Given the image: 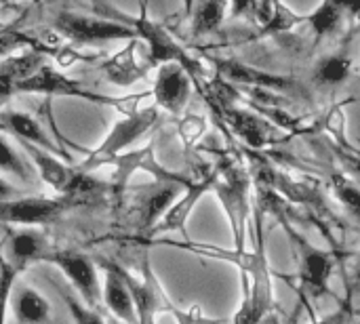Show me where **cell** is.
<instances>
[{
	"instance_id": "6da1fadb",
	"label": "cell",
	"mask_w": 360,
	"mask_h": 324,
	"mask_svg": "<svg viewBox=\"0 0 360 324\" xmlns=\"http://www.w3.org/2000/svg\"><path fill=\"white\" fill-rule=\"evenodd\" d=\"M17 93H27V95H42V97H74V99H84L97 105H114L120 108L124 114L139 110L137 105H141V101L148 95H129V97H110V95H101L95 93L91 89H86L82 82L70 78L65 72H59L57 67L42 63L32 76H27L25 80H21L17 84Z\"/></svg>"
},
{
	"instance_id": "7a4b0ae2",
	"label": "cell",
	"mask_w": 360,
	"mask_h": 324,
	"mask_svg": "<svg viewBox=\"0 0 360 324\" xmlns=\"http://www.w3.org/2000/svg\"><path fill=\"white\" fill-rule=\"evenodd\" d=\"M156 122H158V105L156 103L124 114L120 120L114 122V127L108 131L103 141L86 154V158L78 164V169L89 171V173L101 169L116 154L131 150V145L135 141H139Z\"/></svg>"
},
{
	"instance_id": "3957f363",
	"label": "cell",
	"mask_w": 360,
	"mask_h": 324,
	"mask_svg": "<svg viewBox=\"0 0 360 324\" xmlns=\"http://www.w3.org/2000/svg\"><path fill=\"white\" fill-rule=\"evenodd\" d=\"M213 192L217 194V198L224 205V211L230 219V228H232L236 249H245V232H247V221L251 215L249 177H247L245 169L232 160L221 162L215 169Z\"/></svg>"
},
{
	"instance_id": "277c9868",
	"label": "cell",
	"mask_w": 360,
	"mask_h": 324,
	"mask_svg": "<svg viewBox=\"0 0 360 324\" xmlns=\"http://www.w3.org/2000/svg\"><path fill=\"white\" fill-rule=\"evenodd\" d=\"M116 19L129 23L135 30V34L141 38V42L148 48V61L152 63V67H158L160 63H167V61H177V63H181L190 72V76L194 78V82L198 78H202V74H205L202 63L196 57H192L160 23L152 21L146 15V11H141L139 17L118 15Z\"/></svg>"
},
{
	"instance_id": "5b68a950",
	"label": "cell",
	"mask_w": 360,
	"mask_h": 324,
	"mask_svg": "<svg viewBox=\"0 0 360 324\" xmlns=\"http://www.w3.org/2000/svg\"><path fill=\"white\" fill-rule=\"evenodd\" d=\"M55 30L59 32V36L80 46H93L112 40H131L137 36L129 23L116 17L103 19V17L82 15L72 11H63L55 17Z\"/></svg>"
},
{
	"instance_id": "8992f818",
	"label": "cell",
	"mask_w": 360,
	"mask_h": 324,
	"mask_svg": "<svg viewBox=\"0 0 360 324\" xmlns=\"http://www.w3.org/2000/svg\"><path fill=\"white\" fill-rule=\"evenodd\" d=\"M211 63H213L219 78H224V80H228V82H232L236 86L270 91V93H276V95H293V97H300V99L306 97L304 84L293 76L259 70L255 65H249V63H243V61H236V59H224V57H215V59H211Z\"/></svg>"
},
{
	"instance_id": "52a82bcc",
	"label": "cell",
	"mask_w": 360,
	"mask_h": 324,
	"mask_svg": "<svg viewBox=\"0 0 360 324\" xmlns=\"http://www.w3.org/2000/svg\"><path fill=\"white\" fill-rule=\"evenodd\" d=\"M283 219V228L291 240V247L297 255V278L300 285L304 289V293L312 299H321L323 295H329V278L333 274V259L327 251L310 245L304 236H300L285 217Z\"/></svg>"
},
{
	"instance_id": "ba28073f",
	"label": "cell",
	"mask_w": 360,
	"mask_h": 324,
	"mask_svg": "<svg viewBox=\"0 0 360 324\" xmlns=\"http://www.w3.org/2000/svg\"><path fill=\"white\" fill-rule=\"evenodd\" d=\"M46 264L55 266L76 289V293L82 297V302L91 308H97L101 302V287H99V272L97 264L84 255L74 251H49L44 255Z\"/></svg>"
},
{
	"instance_id": "9c48e42d",
	"label": "cell",
	"mask_w": 360,
	"mask_h": 324,
	"mask_svg": "<svg viewBox=\"0 0 360 324\" xmlns=\"http://www.w3.org/2000/svg\"><path fill=\"white\" fill-rule=\"evenodd\" d=\"M103 167H112L114 169V175H112V188L122 192L131 177L137 173V171H146L150 173L156 181H184V183H190L192 179L186 177V175H179V173H173L169 169H165L158 158H156V152H154V143H148L139 150H124L120 154H116L114 158H110Z\"/></svg>"
},
{
	"instance_id": "30bf717a",
	"label": "cell",
	"mask_w": 360,
	"mask_h": 324,
	"mask_svg": "<svg viewBox=\"0 0 360 324\" xmlns=\"http://www.w3.org/2000/svg\"><path fill=\"white\" fill-rule=\"evenodd\" d=\"M70 205L68 196H17L0 200V223L4 226H44L55 221Z\"/></svg>"
},
{
	"instance_id": "8fae6325",
	"label": "cell",
	"mask_w": 360,
	"mask_h": 324,
	"mask_svg": "<svg viewBox=\"0 0 360 324\" xmlns=\"http://www.w3.org/2000/svg\"><path fill=\"white\" fill-rule=\"evenodd\" d=\"M213 181H215V171H207L198 179H192V183L181 190V194L171 202V207L165 211V215L158 219V223L148 232V236L158 238V236H165L171 232L186 234V226H188L192 211L205 198L207 192H213Z\"/></svg>"
},
{
	"instance_id": "7c38bea8",
	"label": "cell",
	"mask_w": 360,
	"mask_h": 324,
	"mask_svg": "<svg viewBox=\"0 0 360 324\" xmlns=\"http://www.w3.org/2000/svg\"><path fill=\"white\" fill-rule=\"evenodd\" d=\"M192 82L194 78L181 63L177 61L160 63L156 72L154 89H152V99L158 108L167 110L169 114L179 116L190 101Z\"/></svg>"
},
{
	"instance_id": "4fadbf2b",
	"label": "cell",
	"mask_w": 360,
	"mask_h": 324,
	"mask_svg": "<svg viewBox=\"0 0 360 324\" xmlns=\"http://www.w3.org/2000/svg\"><path fill=\"white\" fill-rule=\"evenodd\" d=\"M19 145L23 148L25 156L30 158V162L34 164L36 169V175L51 188L55 190L57 194L61 196H68L74 188V183L78 181V175H80V169H74L70 164H65L57 154V152H51L38 143H32V141H25V139H17Z\"/></svg>"
},
{
	"instance_id": "5bb4252c",
	"label": "cell",
	"mask_w": 360,
	"mask_h": 324,
	"mask_svg": "<svg viewBox=\"0 0 360 324\" xmlns=\"http://www.w3.org/2000/svg\"><path fill=\"white\" fill-rule=\"evenodd\" d=\"M141 44H143L141 38L135 36L118 53L110 55L101 63V72L108 78V82H112L114 86H133L135 82L148 76V70L152 67V63L148 61V57L143 59L139 55Z\"/></svg>"
},
{
	"instance_id": "9a60e30c",
	"label": "cell",
	"mask_w": 360,
	"mask_h": 324,
	"mask_svg": "<svg viewBox=\"0 0 360 324\" xmlns=\"http://www.w3.org/2000/svg\"><path fill=\"white\" fill-rule=\"evenodd\" d=\"M99 268L103 270V287H101V302L110 310V314L124 323H139L133 295L127 287V280L120 274V266L99 259Z\"/></svg>"
},
{
	"instance_id": "2e32d148",
	"label": "cell",
	"mask_w": 360,
	"mask_h": 324,
	"mask_svg": "<svg viewBox=\"0 0 360 324\" xmlns=\"http://www.w3.org/2000/svg\"><path fill=\"white\" fill-rule=\"evenodd\" d=\"M2 253L23 272L32 264H38L44 259V255L51 251L44 234L38 230V226H23L21 230H13L6 234V240L0 245Z\"/></svg>"
},
{
	"instance_id": "e0dca14e",
	"label": "cell",
	"mask_w": 360,
	"mask_h": 324,
	"mask_svg": "<svg viewBox=\"0 0 360 324\" xmlns=\"http://www.w3.org/2000/svg\"><path fill=\"white\" fill-rule=\"evenodd\" d=\"M190 183H184V181H156L154 179V186L146 188L148 192L139 200V226H141V230L150 232L158 223V219L165 215V211L171 207V202Z\"/></svg>"
},
{
	"instance_id": "ac0fdd59",
	"label": "cell",
	"mask_w": 360,
	"mask_h": 324,
	"mask_svg": "<svg viewBox=\"0 0 360 324\" xmlns=\"http://www.w3.org/2000/svg\"><path fill=\"white\" fill-rule=\"evenodd\" d=\"M0 131L15 135L17 139H25L32 143H38L51 152L61 154V150L53 143V139L49 137V133L42 129V124L25 112H15V110H4L0 112Z\"/></svg>"
},
{
	"instance_id": "d6986e66",
	"label": "cell",
	"mask_w": 360,
	"mask_h": 324,
	"mask_svg": "<svg viewBox=\"0 0 360 324\" xmlns=\"http://www.w3.org/2000/svg\"><path fill=\"white\" fill-rule=\"evenodd\" d=\"M255 19L262 25L259 32L264 36H274V34H285L293 30L295 25L304 23L306 15L295 13L283 0H259Z\"/></svg>"
},
{
	"instance_id": "ffe728a7",
	"label": "cell",
	"mask_w": 360,
	"mask_h": 324,
	"mask_svg": "<svg viewBox=\"0 0 360 324\" xmlns=\"http://www.w3.org/2000/svg\"><path fill=\"white\" fill-rule=\"evenodd\" d=\"M13 297V314L17 323L40 324L51 320V304L34 287H21Z\"/></svg>"
},
{
	"instance_id": "44dd1931",
	"label": "cell",
	"mask_w": 360,
	"mask_h": 324,
	"mask_svg": "<svg viewBox=\"0 0 360 324\" xmlns=\"http://www.w3.org/2000/svg\"><path fill=\"white\" fill-rule=\"evenodd\" d=\"M344 19H346V15L335 0H321L306 15L304 23L310 27V32L316 38H325V36H333L340 30V25L344 23Z\"/></svg>"
},
{
	"instance_id": "7402d4cb",
	"label": "cell",
	"mask_w": 360,
	"mask_h": 324,
	"mask_svg": "<svg viewBox=\"0 0 360 324\" xmlns=\"http://www.w3.org/2000/svg\"><path fill=\"white\" fill-rule=\"evenodd\" d=\"M352 76V59L348 55H327L323 57L312 72V80L319 86H340Z\"/></svg>"
},
{
	"instance_id": "603a6c76",
	"label": "cell",
	"mask_w": 360,
	"mask_h": 324,
	"mask_svg": "<svg viewBox=\"0 0 360 324\" xmlns=\"http://www.w3.org/2000/svg\"><path fill=\"white\" fill-rule=\"evenodd\" d=\"M228 6V0H196L192 15V32L196 36H205L219 30L226 19Z\"/></svg>"
},
{
	"instance_id": "cb8c5ba5",
	"label": "cell",
	"mask_w": 360,
	"mask_h": 324,
	"mask_svg": "<svg viewBox=\"0 0 360 324\" xmlns=\"http://www.w3.org/2000/svg\"><path fill=\"white\" fill-rule=\"evenodd\" d=\"M30 158L25 156V152L21 154L8 139L4 133H0V173L6 177H13L21 183H30L34 173L30 167Z\"/></svg>"
},
{
	"instance_id": "d4e9b609",
	"label": "cell",
	"mask_w": 360,
	"mask_h": 324,
	"mask_svg": "<svg viewBox=\"0 0 360 324\" xmlns=\"http://www.w3.org/2000/svg\"><path fill=\"white\" fill-rule=\"evenodd\" d=\"M19 274H21V270L0 249V323H4V318H6V306L13 297L15 283H17Z\"/></svg>"
},
{
	"instance_id": "484cf974",
	"label": "cell",
	"mask_w": 360,
	"mask_h": 324,
	"mask_svg": "<svg viewBox=\"0 0 360 324\" xmlns=\"http://www.w3.org/2000/svg\"><path fill=\"white\" fill-rule=\"evenodd\" d=\"M331 188L335 198L356 217L360 219V188L354 183V179H346L344 175H333L331 177Z\"/></svg>"
},
{
	"instance_id": "4316f807",
	"label": "cell",
	"mask_w": 360,
	"mask_h": 324,
	"mask_svg": "<svg viewBox=\"0 0 360 324\" xmlns=\"http://www.w3.org/2000/svg\"><path fill=\"white\" fill-rule=\"evenodd\" d=\"M27 44L38 46L40 40L38 38H30L27 34H21L17 30H4V27L0 30V59L13 55L15 51H19L21 46H27Z\"/></svg>"
},
{
	"instance_id": "83f0119b",
	"label": "cell",
	"mask_w": 360,
	"mask_h": 324,
	"mask_svg": "<svg viewBox=\"0 0 360 324\" xmlns=\"http://www.w3.org/2000/svg\"><path fill=\"white\" fill-rule=\"evenodd\" d=\"M207 133V120L196 114H188L179 122V137L186 145H194L198 139H202Z\"/></svg>"
},
{
	"instance_id": "f1b7e54d",
	"label": "cell",
	"mask_w": 360,
	"mask_h": 324,
	"mask_svg": "<svg viewBox=\"0 0 360 324\" xmlns=\"http://www.w3.org/2000/svg\"><path fill=\"white\" fill-rule=\"evenodd\" d=\"M333 152H335L338 160L342 162L344 171H346V173H350V177H352L354 181H359L360 183V156L359 154H356L354 150H344V148H340V145H335V148H333Z\"/></svg>"
},
{
	"instance_id": "f546056e",
	"label": "cell",
	"mask_w": 360,
	"mask_h": 324,
	"mask_svg": "<svg viewBox=\"0 0 360 324\" xmlns=\"http://www.w3.org/2000/svg\"><path fill=\"white\" fill-rule=\"evenodd\" d=\"M65 302H68V306H70V310H72V314H74V318H76L78 323H99V320H101V316L95 314L93 310L84 312V310L80 308V304L74 302L72 297H65Z\"/></svg>"
},
{
	"instance_id": "4dcf8cb0",
	"label": "cell",
	"mask_w": 360,
	"mask_h": 324,
	"mask_svg": "<svg viewBox=\"0 0 360 324\" xmlns=\"http://www.w3.org/2000/svg\"><path fill=\"white\" fill-rule=\"evenodd\" d=\"M232 15L238 17V15H253L257 13V6H259V0H232Z\"/></svg>"
},
{
	"instance_id": "1f68e13d",
	"label": "cell",
	"mask_w": 360,
	"mask_h": 324,
	"mask_svg": "<svg viewBox=\"0 0 360 324\" xmlns=\"http://www.w3.org/2000/svg\"><path fill=\"white\" fill-rule=\"evenodd\" d=\"M15 93H17V82L8 74L0 72V99H6Z\"/></svg>"
},
{
	"instance_id": "d6a6232c",
	"label": "cell",
	"mask_w": 360,
	"mask_h": 324,
	"mask_svg": "<svg viewBox=\"0 0 360 324\" xmlns=\"http://www.w3.org/2000/svg\"><path fill=\"white\" fill-rule=\"evenodd\" d=\"M17 196H21L17 192V188L8 179H4L2 173H0V200H8V198H17Z\"/></svg>"
},
{
	"instance_id": "836d02e7",
	"label": "cell",
	"mask_w": 360,
	"mask_h": 324,
	"mask_svg": "<svg viewBox=\"0 0 360 324\" xmlns=\"http://www.w3.org/2000/svg\"><path fill=\"white\" fill-rule=\"evenodd\" d=\"M346 17H360V0H335Z\"/></svg>"
},
{
	"instance_id": "e575fe53",
	"label": "cell",
	"mask_w": 360,
	"mask_h": 324,
	"mask_svg": "<svg viewBox=\"0 0 360 324\" xmlns=\"http://www.w3.org/2000/svg\"><path fill=\"white\" fill-rule=\"evenodd\" d=\"M352 278H354V283H356V285H360V253H359L356 264H354V270H352Z\"/></svg>"
},
{
	"instance_id": "d590c367",
	"label": "cell",
	"mask_w": 360,
	"mask_h": 324,
	"mask_svg": "<svg viewBox=\"0 0 360 324\" xmlns=\"http://www.w3.org/2000/svg\"><path fill=\"white\" fill-rule=\"evenodd\" d=\"M0 30H2V21H0Z\"/></svg>"
}]
</instances>
